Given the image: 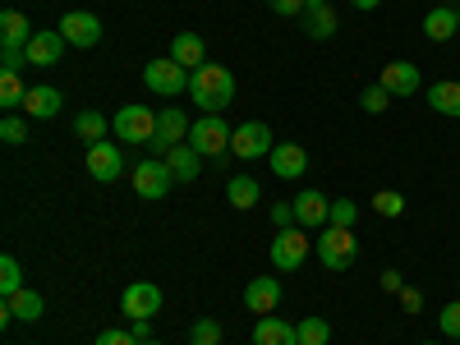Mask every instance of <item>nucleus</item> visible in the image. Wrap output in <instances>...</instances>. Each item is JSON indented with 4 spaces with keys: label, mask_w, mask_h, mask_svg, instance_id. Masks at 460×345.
Segmentation results:
<instances>
[{
    "label": "nucleus",
    "mask_w": 460,
    "mask_h": 345,
    "mask_svg": "<svg viewBox=\"0 0 460 345\" xmlns=\"http://www.w3.org/2000/svg\"><path fill=\"white\" fill-rule=\"evenodd\" d=\"M189 97H194L203 106V115H221L230 102H235V74H230L226 65H203L189 74Z\"/></svg>",
    "instance_id": "obj_1"
},
{
    "label": "nucleus",
    "mask_w": 460,
    "mask_h": 345,
    "mask_svg": "<svg viewBox=\"0 0 460 345\" xmlns=\"http://www.w3.org/2000/svg\"><path fill=\"white\" fill-rule=\"evenodd\" d=\"M230 138H235V129H230V125L221 120V115H203V120H199L194 129H189V147H194L203 162H208V157H212V162H221L226 152H230Z\"/></svg>",
    "instance_id": "obj_2"
},
{
    "label": "nucleus",
    "mask_w": 460,
    "mask_h": 345,
    "mask_svg": "<svg viewBox=\"0 0 460 345\" xmlns=\"http://www.w3.org/2000/svg\"><path fill=\"white\" fill-rule=\"evenodd\" d=\"M323 258L327 272H345L355 258H359V240H355V230H341V226H323V240L314 249Z\"/></svg>",
    "instance_id": "obj_3"
},
{
    "label": "nucleus",
    "mask_w": 460,
    "mask_h": 345,
    "mask_svg": "<svg viewBox=\"0 0 460 345\" xmlns=\"http://www.w3.org/2000/svg\"><path fill=\"white\" fill-rule=\"evenodd\" d=\"M111 125H115V138H125V143H134V147H147L152 134H157V111H147V106L129 102V106L115 111Z\"/></svg>",
    "instance_id": "obj_4"
},
{
    "label": "nucleus",
    "mask_w": 460,
    "mask_h": 345,
    "mask_svg": "<svg viewBox=\"0 0 460 345\" xmlns=\"http://www.w3.org/2000/svg\"><path fill=\"white\" fill-rule=\"evenodd\" d=\"M129 184H134V194L138 199H166L171 194V184H175V175H171V166H166V157H147V162H138L134 171H129Z\"/></svg>",
    "instance_id": "obj_5"
},
{
    "label": "nucleus",
    "mask_w": 460,
    "mask_h": 345,
    "mask_svg": "<svg viewBox=\"0 0 460 345\" xmlns=\"http://www.w3.org/2000/svg\"><path fill=\"white\" fill-rule=\"evenodd\" d=\"M143 84H147V93H157V97H180V93H189V69L175 65L171 56L147 60L143 65Z\"/></svg>",
    "instance_id": "obj_6"
},
{
    "label": "nucleus",
    "mask_w": 460,
    "mask_h": 345,
    "mask_svg": "<svg viewBox=\"0 0 460 345\" xmlns=\"http://www.w3.org/2000/svg\"><path fill=\"white\" fill-rule=\"evenodd\" d=\"M272 147H277L272 129H267L262 120H244V125L235 129V138H230V157L258 162V157H272Z\"/></svg>",
    "instance_id": "obj_7"
},
{
    "label": "nucleus",
    "mask_w": 460,
    "mask_h": 345,
    "mask_svg": "<svg viewBox=\"0 0 460 345\" xmlns=\"http://www.w3.org/2000/svg\"><path fill=\"white\" fill-rule=\"evenodd\" d=\"M309 235H304V226H290V230H277L272 240V267L277 272H299L304 258H309Z\"/></svg>",
    "instance_id": "obj_8"
},
{
    "label": "nucleus",
    "mask_w": 460,
    "mask_h": 345,
    "mask_svg": "<svg viewBox=\"0 0 460 345\" xmlns=\"http://www.w3.org/2000/svg\"><path fill=\"white\" fill-rule=\"evenodd\" d=\"M189 129H194V125L184 120V111H180V106H166V111H157V134H152L147 152H152V157H166L171 147L189 143Z\"/></svg>",
    "instance_id": "obj_9"
},
{
    "label": "nucleus",
    "mask_w": 460,
    "mask_h": 345,
    "mask_svg": "<svg viewBox=\"0 0 460 345\" xmlns=\"http://www.w3.org/2000/svg\"><path fill=\"white\" fill-rule=\"evenodd\" d=\"M60 37H65L69 47H79V51H93L102 42V19L88 14V10H69L60 19Z\"/></svg>",
    "instance_id": "obj_10"
},
{
    "label": "nucleus",
    "mask_w": 460,
    "mask_h": 345,
    "mask_svg": "<svg viewBox=\"0 0 460 345\" xmlns=\"http://www.w3.org/2000/svg\"><path fill=\"white\" fill-rule=\"evenodd\" d=\"M120 309H125V318H129V323H138V318H157V314H162V286H152V281L125 286Z\"/></svg>",
    "instance_id": "obj_11"
},
{
    "label": "nucleus",
    "mask_w": 460,
    "mask_h": 345,
    "mask_svg": "<svg viewBox=\"0 0 460 345\" xmlns=\"http://www.w3.org/2000/svg\"><path fill=\"white\" fill-rule=\"evenodd\" d=\"M281 295H286V286H281L277 277H253V281L244 286V309L258 314V318H267V314H277Z\"/></svg>",
    "instance_id": "obj_12"
},
{
    "label": "nucleus",
    "mask_w": 460,
    "mask_h": 345,
    "mask_svg": "<svg viewBox=\"0 0 460 345\" xmlns=\"http://www.w3.org/2000/svg\"><path fill=\"white\" fill-rule=\"evenodd\" d=\"M382 88H387L392 97H414L419 88H424V74H419V65L410 60H392V65H382Z\"/></svg>",
    "instance_id": "obj_13"
},
{
    "label": "nucleus",
    "mask_w": 460,
    "mask_h": 345,
    "mask_svg": "<svg viewBox=\"0 0 460 345\" xmlns=\"http://www.w3.org/2000/svg\"><path fill=\"white\" fill-rule=\"evenodd\" d=\"M65 47H69V42L60 37V28H42V32H32V42H28V65L51 69V65H60Z\"/></svg>",
    "instance_id": "obj_14"
},
{
    "label": "nucleus",
    "mask_w": 460,
    "mask_h": 345,
    "mask_svg": "<svg viewBox=\"0 0 460 345\" xmlns=\"http://www.w3.org/2000/svg\"><path fill=\"white\" fill-rule=\"evenodd\" d=\"M88 175H93V180H102V184L120 180V175H125V157H120V147H115V143H97V147H88Z\"/></svg>",
    "instance_id": "obj_15"
},
{
    "label": "nucleus",
    "mask_w": 460,
    "mask_h": 345,
    "mask_svg": "<svg viewBox=\"0 0 460 345\" xmlns=\"http://www.w3.org/2000/svg\"><path fill=\"white\" fill-rule=\"evenodd\" d=\"M267 162H272V175L277 180H299L304 171H309V152H304L299 143H277Z\"/></svg>",
    "instance_id": "obj_16"
},
{
    "label": "nucleus",
    "mask_w": 460,
    "mask_h": 345,
    "mask_svg": "<svg viewBox=\"0 0 460 345\" xmlns=\"http://www.w3.org/2000/svg\"><path fill=\"white\" fill-rule=\"evenodd\" d=\"M42 309H47V304H42V295H37V290H19V295H10L5 299V309H0V323H37V318H42Z\"/></svg>",
    "instance_id": "obj_17"
},
{
    "label": "nucleus",
    "mask_w": 460,
    "mask_h": 345,
    "mask_svg": "<svg viewBox=\"0 0 460 345\" xmlns=\"http://www.w3.org/2000/svg\"><path fill=\"white\" fill-rule=\"evenodd\" d=\"M60 106H65V93H60V88H51V84H37V88H28V102H23L28 120H56Z\"/></svg>",
    "instance_id": "obj_18"
},
{
    "label": "nucleus",
    "mask_w": 460,
    "mask_h": 345,
    "mask_svg": "<svg viewBox=\"0 0 460 345\" xmlns=\"http://www.w3.org/2000/svg\"><path fill=\"white\" fill-rule=\"evenodd\" d=\"M327 217H332V203L318 194V189H304V194L295 199V221H299L304 230H323Z\"/></svg>",
    "instance_id": "obj_19"
},
{
    "label": "nucleus",
    "mask_w": 460,
    "mask_h": 345,
    "mask_svg": "<svg viewBox=\"0 0 460 345\" xmlns=\"http://www.w3.org/2000/svg\"><path fill=\"white\" fill-rule=\"evenodd\" d=\"M171 60H175V65H184L189 74H194V69H203V65H208V42H203L199 32H175V42H171Z\"/></svg>",
    "instance_id": "obj_20"
},
{
    "label": "nucleus",
    "mask_w": 460,
    "mask_h": 345,
    "mask_svg": "<svg viewBox=\"0 0 460 345\" xmlns=\"http://www.w3.org/2000/svg\"><path fill=\"white\" fill-rule=\"evenodd\" d=\"M253 345H299V327L267 314L262 323H253Z\"/></svg>",
    "instance_id": "obj_21"
},
{
    "label": "nucleus",
    "mask_w": 460,
    "mask_h": 345,
    "mask_svg": "<svg viewBox=\"0 0 460 345\" xmlns=\"http://www.w3.org/2000/svg\"><path fill=\"white\" fill-rule=\"evenodd\" d=\"M456 32H460V19H456L451 5H438V10L424 14V37H429V42H451Z\"/></svg>",
    "instance_id": "obj_22"
},
{
    "label": "nucleus",
    "mask_w": 460,
    "mask_h": 345,
    "mask_svg": "<svg viewBox=\"0 0 460 345\" xmlns=\"http://www.w3.org/2000/svg\"><path fill=\"white\" fill-rule=\"evenodd\" d=\"M28 28H32L28 14L5 10V14H0V47H19V51H28V42H32V32H28Z\"/></svg>",
    "instance_id": "obj_23"
},
{
    "label": "nucleus",
    "mask_w": 460,
    "mask_h": 345,
    "mask_svg": "<svg viewBox=\"0 0 460 345\" xmlns=\"http://www.w3.org/2000/svg\"><path fill=\"white\" fill-rule=\"evenodd\" d=\"M166 166H171V175L180 180V184H189V180H199V171H203V157L189 143H180V147H171L166 152Z\"/></svg>",
    "instance_id": "obj_24"
},
{
    "label": "nucleus",
    "mask_w": 460,
    "mask_h": 345,
    "mask_svg": "<svg viewBox=\"0 0 460 345\" xmlns=\"http://www.w3.org/2000/svg\"><path fill=\"white\" fill-rule=\"evenodd\" d=\"M429 106H433L438 115H447V120H460V84H456V79H438V84L429 88Z\"/></svg>",
    "instance_id": "obj_25"
},
{
    "label": "nucleus",
    "mask_w": 460,
    "mask_h": 345,
    "mask_svg": "<svg viewBox=\"0 0 460 345\" xmlns=\"http://www.w3.org/2000/svg\"><path fill=\"white\" fill-rule=\"evenodd\" d=\"M106 129H115V125L106 120L102 111H79V115H74V134H79V138H84L88 147L106 143Z\"/></svg>",
    "instance_id": "obj_26"
},
{
    "label": "nucleus",
    "mask_w": 460,
    "mask_h": 345,
    "mask_svg": "<svg viewBox=\"0 0 460 345\" xmlns=\"http://www.w3.org/2000/svg\"><path fill=\"white\" fill-rule=\"evenodd\" d=\"M226 199H230V208L249 212V208H258L262 189H258V180H253V175H230V184H226Z\"/></svg>",
    "instance_id": "obj_27"
},
{
    "label": "nucleus",
    "mask_w": 460,
    "mask_h": 345,
    "mask_svg": "<svg viewBox=\"0 0 460 345\" xmlns=\"http://www.w3.org/2000/svg\"><path fill=\"white\" fill-rule=\"evenodd\" d=\"M304 32H309L314 42H327V37H336V10H332V5L304 10Z\"/></svg>",
    "instance_id": "obj_28"
},
{
    "label": "nucleus",
    "mask_w": 460,
    "mask_h": 345,
    "mask_svg": "<svg viewBox=\"0 0 460 345\" xmlns=\"http://www.w3.org/2000/svg\"><path fill=\"white\" fill-rule=\"evenodd\" d=\"M23 102H28V88L19 84V74H0V106L23 111Z\"/></svg>",
    "instance_id": "obj_29"
},
{
    "label": "nucleus",
    "mask_w": 460,
    "mask_h": 345,
    "mask_svg": "<svg viewBox=\"0 0 460 345\" xmlns=\"http://www.w3.org/2000/svg\"><path fill=\"white\" fill-rule=\"evenodd\" d=\"M23 290V272H19V258L14 253H5V258H0V295H19Z\"/></svg>",
    "instance_id": "obj_30"
},
{
    "label": "nucleus",
    "mask_w": 460,
    "mask_h": 345,
    "mask_svg": "<svg viewBox=\"0 0 460 345\" xmlns=\"http://www.w3.org/2000/svg\"><path fill=\"white\" fill-rule=\"evenodd\" d=\"M295 327H299V345H327L332 341V323H323V318H304Z\"/></svg>",
    "instance_id": "obj_31"
},
{
    "label": "nucleus",
    "mask_w": 460,
    "mask_h": 345,
    "mask_svg": "<svg viewBox=\"0 0 460 345\" xmlns=\"http://www.w3.org/2000/svg\"><path fill=\"white\" fill-rule=\"evenodd\" d=\"M355 221H359V208H355L350 199H336V203H332V217H327V226H341V230H355Z\"/></svg>",
    "instance_id": "obj_32"
},
{
    "label": "nucleus",
    "mask_w": 460,
    "mask_h": 345,
    "mask_svg": "<svg viewBox=\"0 0 460 345\" xmlns=\"http://www.w3.org/2000/svg\"><path fill=\"white\" fill-rule=\"evenodd\" d=\"M373 212H382V217H401V212H405V199L396 194V189H377V194H373Z\"/></svg>",
    "instance_id": "obj_33"
},
{
    "label": "nucleus",
    "mask_w": 460,
    "mask_h": 345,
    "mask_svg": "<svg viewBox=\"0 0 460 345\" xmlns=\"http://www.w3.org/2000/svg\"><path fill=\"white\" fill-rule=\"evenodd\" d=\"M392 102H396V97H392V93H387V88H382V84H373V88H368V93H364V97H359V106H364V111H368V115H382V111H387V106H392Z\"/></svg>",
    "instance_id": "obj_34"
},
{
    "label": "nucleus",
    "mask_w": 460,
    "mask_h": 345,
    "mask_svg": "<svg viewBox=\"0 0 460 345\" xmlns=\"http://www.w3.org/2000/svg\"><path fill=\"white\" fill-rule=\"evenodd\" d=\"M189 345H221V323H212V318L194 323V332H189Z\"/></svg>",
    "instance_id": "obj_35"
},
{
    "label": "nucleus",
    "mask_w": 460,
    "mask_h": 345,
    "mask_svg": "<svg viewBox=\"0 0 460 345\" xmlns=\"http://www.w3.org/2000/svg\"><path fill=\"white\" fill-rule=\"evenodd\" d=\"M438 327H442V336L460 341V299H456V304H447V309L438 314Z\"/></svg>",
    "instance_id": "obj_36"
},
{
    "label": "nucleus",
    "mask_w": 460,
    "mask_h": 345,
    "mask_svg": "<svg viewBox=\"0 0 460 345\" xmlns=\"http://www.w3.org/2000/svg\"><path fill=\"white\" fill-rule=\"evenodd\" d=\"M0 138H5V143L14 147V143H23V138H28V125L19 120V115H5V120H0Z\"/></svg>",
    "instance_id": "obj_37"
},
{
    "label": "nucleus",
    "mask_w": 460,
    "mask_h": 345,
    "mask_svg": "<svg viewBox=\"0 0 460 345\" xmlns=\"http://www.w3.org/2000/svg\"><path fill=\"white\" fill-rule=\"evenodd\" d=\"M28 65V51H19V47H5L0 51V74H19Z\"/></svg>",
    "instance_id": "obj_38"
},
{
    "label": "nucleus",
    "mask_w": 460,
    "mask_h": 345,
    "mask_svg": "<svg viewBox=\"0 0 460 345\" xmlns=\"http://www.w3.org/2000/svg\"><path fill=\"white\" fill-rule=\"evenodd\" d=\"M267 5H272V14H281V19H304V0H267Z\"/></svg>",
    "instance_id": "obj_39"
},
{
    "label": "nucleus",
    "mask_w": 460,
    "mask_h": 345,
    "mask_svg": "<svg viewBox=\"0 0 460 345\" xmlns=\"http://www.w3.org/2000/svg\"><path fill=\"white\" fill-rule=\"evenodd\" d=\"M97 345H138V341H134L129 327H106V332L97 336Z\"/></svg>",
    "instance_id": "obj_40"
},
{
    "label": "nucleus",
    "mask_w": 460,
    "mask_h": 345,
    "mask_svg": "<svg viewBox=\"0 0 460 345\" xmlns=\"http://www.w3.org/2000/svg\"><path fill=\"white\" fill-rule=\"evenodd\" d=\"M272 226H277V230L299 226V221H295V203H277V208H272Z\"/></svg>",
    "instance_id": "obj_41"
},
{
    "label": "nucleus",
    "mask_w": 460,
    "mask_h": 345,
    "mask_svg": "<svg viewBox=\"0 0 460 345\" xmlns=\"http://www.w3.org/2000/svg\"><path fill=\"white\" fill-rule=\"evenodd\" d=\"M401 309H405V314H419V309H424V295L405 286V290H401Z\"/></svg>",
    "instance_id": "obj_42"
},
{
    "label": "nucleus",
    "mask_w": 460,
    "mask_h": 345,
    "mask_svg": "<svg viewBox=\"0 0 460 345\" xmlns=\"http://www.w3.org/2000/svg\"><path fill=\"white\" fill-rule=\"evenodd\" d=\"M382 290H387V295H401V290H405L401 272H382Z\"/></svg>",
    "instance_id": "obj_43"
},
{
    "label": "nucleus",
    "mask_w": 460,
    "mask_h": 345,
    "mask_svg": "<svg viewBox=\"0 0 460 345\" xmlns=\"http://www.w3.org/2000/svg\"><path fill=\"white\" fill-rule=\"evenodd\" d=\"M129 332H134V341H138V345H143V341H152V323H147V318L129 323Z\"/></svg>",
    "instance_id": "obj_44"
},
{
    "label": "nucleus",
    "mask_w": 460,
    "mask_h": 345,
    "mask_svg": "<svg viewBox=\"0 0 460 345\" xmlns=\"http://www.w3.org/2000/svg\"><path fill=\"white\" fill-rule=\"evenodd\" d=\"M350 5H355V10H377L382 0H350Z\"/></svg>",
    "instance_id": "obj_45"
},
{
    "label": "nucleus",
    "mask_w": 460,
    "mask_h": 345,
    "mask_svg": "<svg viewBox=\"0 0 460 345\" xmlns=\"http://www.w3.org/2000/svg\"><path fill=\"white\" fill-rule=\"evenodd\" d=\"M304 5H309V10H318V5H327V0H304Z\"/></svg>",
    "instance_id": "obj_46"
},
{
    "label": "nucleus",
    "mask_w": 460,
    "mask_h": 345,
    "mask_svg": "<svg viewBox=\"0 0 460 345\" xmlns=\"http://www.w3.org/2000/svg\"><path fill=\"white\" fill-rule=\"evenodd\" d=\"M447 5H460V0H447Z\"/></svg>",
    "instance_id": "obj_47"
},
{
    "label": "nucleus",
    "mask_w": 460,
    "mask_h": 345,
    "mask_svg": "<svg viewBox=\"0 0 460 345\" xmlns=\"http://www.w3.org/2000/svg\"><path fill=\"white\" fill-rule=\"evenodd\" d=\"M143 345H157V341H143Z\"/></svg>",
    "instance_id": "obj_48"
},
{
    "label": "nucleus",
    "mask_w": 460,
    "mask_h": 345,
    "mask_svg": "<svg viewBox=\"0 0 460 345\" xmlns=\"http://www.w3.org/2000/svg\"><path fill=\"white\" fill-rule=\"evenodd\" d=\"M456 19H460V5H456Z\"/></svg>",
    "instance_id": "obj_49"
},
{
    "label": "nucleus",
    "mask_w": 460,
    "mask_h": 345,
    "mask_svg": "<svg viewBox=\"0 0 460 345\" xmlns=\"http://www.w3.org/2000/svg\"><path fill=\"white\" fill-rule=\"evenodd\" d=\"M424 345H433V341H424Z\"/></svg>",
    "instance_id": "obj_50"
}]
</instances>
